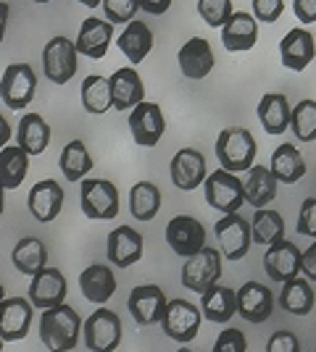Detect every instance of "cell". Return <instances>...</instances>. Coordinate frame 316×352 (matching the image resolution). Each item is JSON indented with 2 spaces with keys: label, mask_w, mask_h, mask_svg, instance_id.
Segmentation results:
<instances>
[{
  "label": "cell",
  "mask_w": 316,
  "mask_h": 352,
  "mask_svg": "<svg viewBox=\"0 0 316 352\" xmlns=\"http://www.w3.org/2000/svg\"><path fill=\"white\" fill-rule=\"evenodd\" d=\"M301 274L306 276L308 281H316V239L306 248V252H303V268Z\"/></svg>",
  "instance_id": "48"
},
{
  "label": "cell",
  "mask_w": 316,
  "mask_h": 352,
  "mask_svg": "<svg viewBox=\"0 0 316 352\" xmlns=\"http://www.w3.org/2000/svg\"><path fill=\"white\" fill-rule=\"evenodd\" d=\"M269 168L271 174L277 176V182H282V184H295L306 176V161H303L301 150L295 145H290V142L274 150Z\"/></svg>",
  "instance_id": "31"
},
{
  "label": "cell",
  "mask_w": 316,
  "mask_h": 352,
  "mask_svg": "<svg viewBox=\"0 0 316 352\" xmlns=\"http://www.w3.org/2000/svg\"><path fill=\"white\" fill-rule=\"evenodd\" d=\"M3 300H6V289H3V284H0V305H3Z\"/></svg>",
  "instance_id": "54"
},
{
  "label": "cell",
  "mask_w": 316,
  "mask_h": 352,
  "mask_svg": "<svg viewBox=\"0 0 316 352\" xmlns=\"http://www.w3.org/2000/svg\"><path fill=\"white\" fill-rule=\"evenodd\" d=\"M34 3H50V0H34Z\"/></svg>",
  "instance_id": "56"
},
{
  "label": "cell",
  "mask_w": 316,
  "mask_h": 352,
  "mask_svg": "<svg viewBox=\"0 0 316 352\" xmlns=\"http://www.w3.org/2000/svg\"><path fill=\"white\" fill-rule=\"evenodd\" d=\"M108 79H111V98L116 111H132L135 105L145 100V85L132 66L116 69Z\"/></svg>",
  "instance_id": "22"
},
{
  "label": "cell",
  "mask_w": 316,
  "mask_h": 352,
  "mask_svg": "<svg viewBox=\"0 0 316 352\" xmlns=\"http://www.w3.org/2000/svg\"><path fill=\"white\" fill-rule=\"evenodd\" d=\"M177 352H196V350H190V347H180Z\"/></svg>",
  "instance_id": "55"
},
{
  "label": "cell",
  "mask_w": 316,
  "mask_h": 352,
  "mask_svg": "<svg viewBox=\"0 0 316 352\" xmlns=\"http://www.w3.org/2000/svg\"><path fill=\"white\" fill-rule=\"evenodd\" d=\"M11 142V124L6 121V116L0 113V150Z\"/></svg>",
  "instance_id": "51"
},
{
  "label": "cell",
  "mask_w": 316,
  "mask_h": 352,
  "mask_svg": "<svg viewBox=\"0 0 316 352\" xmlns=\"http://www.w3.org/2000/svg\"><path fill=\"white\" fill-rule=\"evenodd\" d=\"M169 174H171V182H174L177 190L193 192L209 179L206 158L198 150H193V147H182V150L174 153V158H171Z\"/></svg>",
  "instance_id": "15"
},
{
  "label": "cell",
  "mask_w": 316,
  "mask_h": 352,
  "mask_svg": "<svg viewBox=\"0 0 316 352\" xmlns=\"http://www.w3.org/2000/svg\"><path fill=\"white\" fill-rule=\"evenodd\" d=\"M85 344L92 352H114L121 344V318L108 308H98L85 321Z\"/></svg>",
  "instance_id": "9"
},
{
  "label": "cell",
  "mask_w": 316,
  "mask_h": 352,
  "mask_svg": "<svg viewBox=\"0 0 316 352\" xmlns=\"http://www.w3.org/2000/svg\"><path fill=\"white\" fill-rule=\"evenodd\" d=\"M108 261L116 268H129L143 258V234L132 226H116L108 234Z\"/></svg>",
  "instance_id": "24"
},
{
  "label": "cell",
  "mask_w": 316,
  "mask_h": 352,
  "mask_svg": "<svg viewBox=\"0 0 316 352\" xmlns=\"http://www.w3.org/2000/svg\"><path fill=\"white\" fill-rule=\"evenodd\" d=\"M129 210L137 221H153L161 210V190L153 182H137L129 192Z\"/></svg>",
  "instance_id": "39"
},
{
  "label": "cell",
  "mask_w": 316,
  "mask_h": 352,
  "mask_svg": "<svg viewBox=\"0 0 316 352\" xmlns=\"http://www.w3.org/2000/svg\"><path fill=\"white\" fill-rule=\"evenodd\" d=\"M137 8H140V0H103L105 19L111 24H129V21H135Z\"/></svg>",
  "instance_id": "42"
},
{
  "label": "cell",
  "mask_w": 316,
  "mask_h": 352,
  "mask_svg": "<svg viewBox=\"0 0 316 352\" xmlns=\"http://www.w3.org/2000/svg\"><path fill=\"white\" fill-rule=\"evenodd\" d=\"M127 305H129V313L137 321V326H153V323L164 321L169 300L158 284H140L129 292Z\"/></svg>",
  "instance_id": "10"
},
{
  "label": "cell",
  "mask_w": 316,
  "mask_h": 352,
  "mask_svg": "<svg viewBox=\"0 0 316 352\" xmlns=\"http://www.w3.org/2000/svg\"><path fill=\"white\" fill-rule=\"evenodd\" d=\"M222 279V252L216 248H203L182 263V284L190 292H209Z\"/></svg>",
  "instance_id": "5"
},
{
  "label": "cell",
  "mask_w": 316,
  "mask_h": 352,
  "mask_svg": "<svg viewBox=\"0 0 316 352\" xmlns=\"http://www.w3.org/2000/svg\"><path fill=\"white\" fill-rule=\"evenodd\" d=\"M37 74L30 63H11L0 79V98L11 111H24L34 98Z\"/></svg>",
  "instance_id": "6"
},
{
  "label": "cell",
  "mask_w": 316,
  "mask_h": 352,
  "mask_svg": "<svg viewBox=\"0 0 316 352\" xmlns=\"http://www.w3.org/2000/svg\"><path fill=\"white\" fill-rule=\"evenodd\" d=\"M200 318H203V313H200L198 305L182 300V297L180 300H169L161 329H164V334L169 339L180 342V344H190L198 337V331H200Z\"/></svg>",
  "instance_id": "7"
},
{
  "label": "cell",
  "mask_w": 316,
  "mask_h": 352,
  "mask_svg": "<svg viewBox=\"0 0 316 352\" xmlns=\"http://www.w3.org/2000/svg\"><path fill=\"white\" fill-rule=\"evenodd\" d=\"M66 276L61 274L59 268H43L40 274H34L30 281V302L34 308H56L66 302Z\"/></svg>",
  "instance_id": "16"
},
{
  "label": "cell",
  "mask_w": 316,
  "mask_h": 352,
  "mask_svg": "<svg viewBox=\"0 0 316 352\" xmlns=\"http://www.w3.org/2000/svg\"><path fill=\"white\" fill-rule=\"evenodd\" d=\"M298 234L316 239V197H306L298 213Z\"/></svg>",
  "instance_id": "45"
},
{
  "label": "cell",
  "mask_w": 316,
  "mask_h": 352,
  "mask_svg": "<svg viewBox=\"0 0 316 352\" xmlns=\"http://www.w3.org/2000/svg\"><path fill=\"white\" fill-rule=\"evenodd\" d=\"M82 213L92 221H108L119 216V190L108 179H82L79 187Z\"/></svg>",
  "instance_id": "4"
},
{
  "label": "cell",
  "mask_w": 316,
  "mask_h": 352,
  "mask_svg": "<svg viewBox=\"0 0 316 352\" xmlns=\"http://www.w3.org/2000/svg\"><path fill=\"white\" fill-rule=\"evenodd\" d=\"M16 145L24 147L30 155H43L50 145V126L45 124V118L37 113L21 116L16 126Z\"/></svg>",
  "instance_id": "29"
},
{
  "label": "cell",
  "mask_w": 316,
  "mask_h": 352,
  "mask_svg": "<svg viewBox=\"0 0 316 352\" xmlns=\"http://www.w3.org/2000/svg\"><path fill=\"white\" fill-rule=\"evenodd\" d=\"M211 352H248V339L240 329H224Z\"/></svg>",
  "instance_id": "43"
},
{
  "label": "cell",
  "mask_w": 316,
  "mask_h": 352,
  "mask_svg": "<svg viewBox=\"0 0 316 352\" xmlns=\"http://www.w3.org/2000/svg\"><path fill=\"white\" fill-rule=\"evenodd\" d=\"M293 108L285 92H266L258 103V121L266 134H285L290 129Z\"/></svg>",
  "instance_id": "26"
},
{
  "label": "cell",
  "mask_w": 316,
  "mask_h": 352,
  "mask_svg": "<svg viewBox=\"0 0 316 352\" xmlns=\"http://www.w3.org/2000/svg\"><path fill=\"white\" fill-rule=\"evenodd\" d=\"M32 305L27 297H11L0 305V339L3 342H19L30 334L32 326Z\"/></svg>",
  "instance_id": "19"
},
{
  "label": "cell",
  "mask_w": 316,
  "mask_h": 352,
  "mask_svg": "<svg viewBox=\"0 0 316 352\" xmlns=\"http://www.w3.org/2000/svg\"><path fill=\"white\" fill-rule=\"evenodd\" d=\"M11 261H14L16 271H21L27 276H34V274H40L48 265V250L37 236H24V239H19L14 245Z\"/></svg>",
  "instance_id": "34"
},
{
  "label": "cell",
  "mask_w": 316,
  "mask_h": 352,
  "mask_svg": "<svg viewBox=\"0 0 316 352\" xmlns=\"http://www.w3.org/2000/svg\"><path fill=\"white\" fill-rule=\"evenodd\" d=\"M30 171V153L19 145H6L0 150V184L6 190H19Z\"/></svg>",
  "instance_id": "32"
},
{
  "label": "cell",
  "mask_w": 316,
  "mask_h": 352,
  "mask_svg": "<svg viewBox=\"0 0 316 352\" xmlns=\"http://www.w3.org/2000/svg\"><path fill=\"white\" fill-rule=\"evenodd\" d=\"M82 105H85V111L92 113V116L105 113V111L114 105V98H111V79H108V76H101V74L85 76V82H82Z\"/></svg>",
  "instance_id": "37"
},
{
  "label": "cell",
  "mask_w": 316,
  "mask_h": 352,
  "mask_svg": "<svg viewBox=\"0 0 316 352\" xmlns=\"http://www.w3.org/2000/svg\"><path fill=\"white\" fill-rule=\"evenodd\" d=\"M256 153L258 145L253 140V134L242 126H227L222 129V134L216 137V158L219 166L232 171V174H242L251 171L256 166Z\"/></svg>",
  "instance_id": "2"
},
{
  "label": "cell",
  "mask_w": 316,
  "mask_h": 352,
  "mask_svg": "<svg viewBox=\"0 0 316 352\" xmlns=\"http://www.w3.org/2000/svg\"><path fill=\"white\" fill-rule=\"evenodd\" d=\"M314 302H316L314 287H311V281L306 279V276L303 279L298 276V279L282 284V292H280V305H282V310L293 313V316H308L314 310Z\"/></svg>",
  "instance_id": "35"
},
{
  "label": "cell",
  "mask_w": 316,
  "mask_h": 352,
  "mask_svg": "<svg viewBox=\"0 0 316 352\" xmlns=\"http://www.w3.org/2000/svg\"><path fill=\"white\" fill-rule=\"evenodd\" d=\"M285 11V0H253V16L261 24H274Z\"/></svg>",
  "instance_id": "44"
},
{
  "label": "cell",
  "mask_w": 316,
  "mask_h": 352,
  "mask_svg": "<svg viewBox=\"0 0 316 352\" xmlns=\"http://www.w3.org/2000/svg\"><path fill=\"white\" fill-rule=\"evenodd\" d=\"M166 242L180 258H190L206 248V229L193 216H174L166 223Z\"/></svg>",
  "instance_id": "11"
},
{
  "label": "cell",
  "mask_w": 316,
  "mask_h": 352,
  "mask_svg": "<svg viewBox=\"0 0 316 352\" xmlns=\"http://www.w3.org/2000/svg\"><path fill=\"white\" fill-rule=\"evenodd\" d=\"M198 14H200V19L209 27L222 30L227 21L232 19L235 8H232V0H198Z\"/></svg>",
  "instance_id": "41"
},
{
  "label": "cell",
  "mask_w": 316,
  "mask_h": 352,
  "mask_svg": "<svg viewBox=\"0 0 316 352\" xmlns=\"http://www.w3.org/2000/svg\"><path fill=\"white\" fill-rule=\"evenodd\" d=\"M293 11L303 27L316 24V0H293Z\"/></svg>",
  "instance_id": "47"
},
{
  "label": "cell",
  "mask_w": 316,
  "mask_h": 352,
  "mask_svg": "<svg viewBox=\"0 0 316 352\" xmlns=\"http://www.w3.org/2000/svg\"><path fill=\"white\" fill-rule=\"evenodd\" d=\"M258 43V21L256 16L235 11L232 19L222 27V45L229 53H245Z\"/></svg>",
  "instance_id": "25"
},
{
  "label": "cell",
  "mask_w": 316,
  "mask_h": 352,
  "mask_svg": "<svg viewBox=\"0 0 316 352\" xmlns=\"http://www.w3.org/2000/svg\"><path fill=\"white\" fill-rule=\"evenodd\" d=\"M119 50L127 56V58L132 60V63H143L145 56L153 50V32L148 30V24L145 21H129L127 24V30L119 34Z\"/></svg>",
  "instance_id": "33"
},
{
  "label": "cell",
  "mask_w": 316,
  "mask_h": 352,
  "mask_svg": "<svg viewBox=\"0 0 316 352\" xmlns=\"http://www.w3.org/2000/svg\"><path fill=\"white\" fill-rule=\"evenodd\" d=\"M114 40V24L108 19L90 16L82 21L79 34H76V53L87 56V58H103L108 45Z\"/></svg>",
  "instance_id": "21"
},
{
  "label": "cell",
  "mask_w": 316,
  "mask_h": 352,
  "mask_svg": "<svg viewBox=\"0 0 316 352\" xmlns=\"http://www.w3.org/2000/svg\"><path fill=\"white\" fill-rule=\"evenodd\" d=\"M0 352H3V339H0Z\"/></svg>",
  "instance_id": "57"
},
{
  "label": "cell",
  "mask_w": 316,
  "mask_h": 352,
  "mask_svg": "<svg viewBox=\"0 0 316 352\" xmlns=\"http://www.w3.org/2000/svg\"><path fill=\"white\" fill-rule=\"evenodd\" d=\"M140 8L153 16H164L171 8V0H140Z\"/></svg>",
  "instance_id": "49"
},
{
  "label": "cell",
  "mask_w": 316,
  "mask_h": 352,
  "mask_svg": "<svg viewBox=\"0 0 316 352\" xmlns=\"http://www.w3.org/2000/svg\"><path fill=\"white\" fill-rule=\"evenodd\" d=\"M92 166H95V161H92V155L87 153V147H85L82 140H72L69 145L61 150L59 168L69 182H82L92 171Z\"/></svg>",
  "instance_id": "36"
},
{
  "label": "cell",
  "mask_w": 316,
  "mask_h": 352,
  "mask_svg": "<svg viewBox=\"0 0 316 352\" xmlns=\"http://www.w3.org/2000/svg\"><path fill=\"white\" fill-rule=\"evenodd\" d=\"M76 3H82V6H87V8H98L103 0H76Z\"/></svg>",
  "instance_id": "52"
},
{
  "label": "cell",
  "mask_w": 316,
  "mask_h": 352,
  "mask_svg": "<svg viewBox=\"0 0 316 352\" xmlns=\"http://www.w3.org/2000/svg\"><path fill=\"white\" fill-rule=\"evenodd\" d=\"M316 58V40L306 27H295L282 37L280 43V60L290 72H306Z\"/></svg>",
  "instance_id": "17"
},
{
  "label": "cell",
  "mask_w": 316,
  "mask_h": 352,
  "mask_svg": "<svg viewBox=\"0 0 316 352\" xmlns=\"http://www.w3.org/2000/svg\"><path fill=\"white\" fill-rule=\"evenodd\" d=\"M27 206H30L32 219H37L40 223H50L53 219H59L61 208H63V190L56 179H43L37 182L27 195Z\"/></svg>",
  "instance_id": "20"
},
{
  "label": "cell",
  "mask_w": 316,
  "mask_h": 352,
  "mask_svg": "<svg viewBox=\"0 0 316 352\" xmlns=\"http://www.w3.org/2000/svg\"><path fill=\"white\" fill-rule=\"evenodd\" d=\"M274 310V294L266 284L261 281H245L238 289V313L242 321L248 323H264L271 318Z\"/></svg>",
  "instance_id": "18"
},
{
  "label": "cell",
  "mask_w": 316,
  "mask_h": 352,
  "mask_svg": "<svg viewBox=\"0 0 316 352\" xmlns=\"http://www.w3.org/2000/svg\"><path fill=\"white\" fill-rule=\"evenodd\" d=\"M200 313L211 323H227L238 313V292L229 287H211L209 292L200 294Z\"/></svg>",
  "instance_id": "27"
},
{
  "label": "cell",
  "mask_w": 316,
  "mask_h": 352,
  "mask_svg": "<svg viewBox=\"0 0 316 352\" xmlns=\"http://www.w3.org/2000/svg\"><path fill=\"white\" fill-rule=\"evenodd\" d=\"M277 176L271 174V168L266 166H253L248 171V179H245V203L248 206L266 208L277 197Z\"/></svg>",
  "instance_id": "30"
},
{
  "label": "cell",
  "mask_w": 316,
  "mask_h": 352,
  "mask_svg": "<svg viewBox=\"0 0 316 352\" xmlns=\"http://www.w3.org/2000/svg\"><path fill=\"white\" fill-rule=\"evenodd\" d=\"M85 323L79 318L72 305H56L48 308L40 318V342L45 344L50 352H69L76 347L79 342V329Z\"/></svg>",
  "instance_id": "1"
},
{
  "label": "cell",
  "mask_w": 316,
  "mask_h": 352,
  "mask_svg": "<svg viewBox=\"0 0 316 352\" xmlns=\"http://www.w3.org/2000/svg\"><path fill=\"white\" fill-rule=\"evenodd\" d=\"M180 72L187 79H206L213 69V50L206 37H190L177 53Z\"/></svg>",
  "instance_id": "23"
},
{
  "label": "cell",
  "mask_w": 316,
  "mask_h": 352,
  "mask_svg": "<svg viewBox=\"0 0 316 352\" xmlns=\"http://www.w3.org/2000/svg\"><path fill=\"white\" fill-rule=\"evenodd\" d=\"M203 195L206 203L219 213H238L245 203V184L240 176H235L232 171H227L219 166V171L209 174V179L203 182Z\"/></svg>",
  "instance_id": "3"
},
{
  "label": "cell",
  "mask_w": 316,
  "mask_h": 352,
  "mask_svg": "<svg viewBox=\"0 0 316 352\" xmlns=\"http://www.w3.org/2000/svg\"><path fill=\"white\" fill-rule=\"evenodd\" d=\"M76 45L69 37H53L43 50V69L53 85H66L76 72Z\"/></svg>",
  "instance_id": "12"
},
{
  "label": "cell",
  "mask_w": 316,
  "mask_h": 352,
  "mask_svg": "<svg viewBox=\"0 0 316 352\" xmlns=\"http://www.w3.org/2000/svg\"><path fill=\"white\" fill-rule=\"evenodd\" d=\"M264 268H266V276L271 281H287L298 279L303 268V252L298 250L295 242H287V239H280L277 245H271L264 255Z\"/></svg>",
  "instance_id": "14"
},
{
  "label": "cell",
  "mask_w": 316,
  "mask_h": 352,
  "mask_svg": "<svg viewBox=\"0 0 316 352\" xmlns=\"http://www.w3.org/2000/svg\"><path fill=\"white\" fill-rule=\"evenodd\" d=\"M216 239L227 261H242L248 255V250L253 245V232H251V221H245L240 213H227L224 219L216 221Z\"/></svg>",
  "instance_id": "8"
},
{
  "label": "cell",
  "mask_w": 316,
  "mask_h": 352,
  "mask_svg": "<svg viewBox=\"0 0 316 352\" xmlns=\"http://www.w3.org/2000/svg\"><path fill=\"white\" fill-rule=\"evenodd\" d=\"M290 129L301 142H314L316 140V100H301L293 108L290 116Z\"/></svg>",
  "instance_id": "40"
},
{
  "label": "cell",
  "mask_w": 316,
  "mask_h": 352,
  "mask_svg": "<svg viewBox=\"0 0 316 352\" xmlns=\"http://www.w3.org/2000/svg\"><path fill=\"white\" fill-rule=\"evenodd\" d=\"M266 352H301V342L293 331H274L266 342Z\"/></svg>",
  "instance_id": "46"
},
{
  "label": "cell",
  "mask_w": 316,
  "mask_h": 352,
  "mask_svg": "<svg viewBox=\"0 0 316 352\" xmlns=\"http://www.w3.org/2000/svg\"><path fill=\"white\" fill-rule=\"evenodd\" d=\"M251 232H253V242L271 248L280 239H285V221L271 208H258L251 221Z\"/></svg>",
  "instance_id": "38"
},
{
  "label": "cell",
  "mask_w": 316,
  "mask_h": 352,
  "mask_svg": "<svg viewBox=\"0 0 316 352\" xmlns=\"http://www.w3.org/2000/svg\"><path fill=\"white\" fill-rule=\"evenodd\" d=\"M8 16H11V6L0 0V43L6 40V27H8Z\"/></svg>",
  "instance_id": "50"
},
{
  "label": "cell",
  "mask_w": 316,
  "mask_h": 352,
  "mask_svg": "<svg viewBox=\"0 0 316 352\" xmlns=\"http://www.w3.org/2000/svg\"><path fill=\"white\" fill-rule=\"evenodd\" d=\"M129 132H132V140L140 147H156L166 132L164 111L156 103H145L143 100L129 113Z\"/></svg>",
  "instance_id": "13"
},
{
  "label": "cell",
  "mask_w": 316,
  "mask_h": 352,
  "mask_svg": "<svg viewBox=\"0 0 316 352\" xmlns=\"http://www.w3.org/2000/svg\"><path fill=\"white\" fill-rule=\"evenodd\" d=\"M79 289L82 294L95 302V305H103L108 302L114 292H116V279H114V271L108 265H90L79 274Z\"/></svg>",
  "instance_id": "28"
},
{
  "label": "cell",
  "mask_w": 316,
  "mask_h": 352,
  "mask_svg": "<svg viewBox=\"0 0 316 352\" xmlns=\"http://www.w3.org/2000/svg\"><path fill=\"white\" fill-rule=\"evenodd\" d=\"M3 210H6V187L0 184V216H3Z\"/></svg>",
  "instance_id": "53"
}]
</instances>
